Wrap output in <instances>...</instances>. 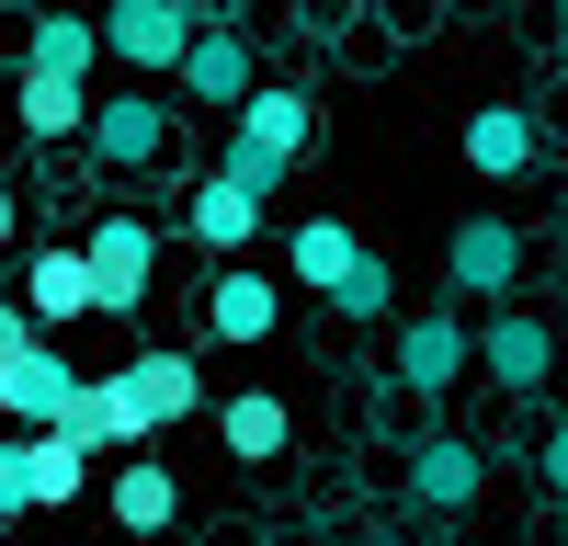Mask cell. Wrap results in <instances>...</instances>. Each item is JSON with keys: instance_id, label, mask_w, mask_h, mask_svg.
Here are the masks:
<instances>
[{"instance_id": "obj_1", "label": "cell", "mask_w": 568, "mask_h": 546, "mask_svg": "<svg viewBox=\"0 0 568 546\" xmlns=\"http://www.w3.org/2000/svg\"><path fill=\"white\" fill-rule=\"evenodd\" d=\"M103 398H114V444H125V455H136V444H160L171 422H194V410H216V398H205V364H194V353H171V342H149L136 364H114Z\"/></svg>"}, {"instance_id": "obj_2", "label": "cell", "mask_w": 568, "mask_h": 546, "mask_svg": "<svg viewBox=\"0 0 568 546\" xmlns=\"http://www.w3.org/2000/svg\"><path fill=\"white\" fill-rule=\"evenodd\" d=\"M194 34H205V0H103V58L136 80H171Z\"/></svg>"}, {"instance_id": "obj_3", "label": "cell", "mask_w": 568, "mask_h": 546, "mask_svg": "<svg viewBox=\"0 0 568 546\" xmlns=\"http://www.w3.org/2000/svg\"><path fill=\"white\" fill-rule=\"evenodd\" d=\"M80 251H91V307H103V318L149 307V285H160V228L149 216H103Z\"/></svg>"}, {"instance_id": "obj_4", "label": "cell", "mask_w": 568, "mask_h": 546, "mask_svg": "<svg viewBox=\"0 0 568 546\" xmlns=\"http://www.w3.org/2000/svg\"><path fill=\"white\" fill-rule=\"evenodd\" d=\"M91 160L103 171H160L171 160V114L149 91H91Z\"/></svg>"}, {"instance_id": "obj_5", "label": "cell", "mask_w": 568, "mask_h": 546, "mask_svg": "<svg viewBox=\"0 0 568 546\" xmlns=\"http://www.w3.org/2000/svg\"><path fill=\"white\" fill-rule=\"evenodd\" d=\"M444 285L455 296H511V285H524V228H511V216H455Z\"/></svg>"}, {"instance_id": "obj_6", "label": "cell", "mask_w": 568, "mask_h": 546, "mask_svg": "<svg viewBox=\"0 0 568 546\" xmlns=\"http://www.w3.org/2000/svg\"><path fill=\"white\" fill-rule=\"evenodd\" d=\"M171 80L194 91L205 114H240L251 91H262V58H251V34H240V23H205L194 46H182V69H171Z\"/></svg>"}, {"instance_id": "obj_7", "label": "cell", "mask_w": 568, "mask_h": 546, "mask_svg": "<svg viewBox=\"0 0 568 546\" xmlns=\"http://www.w3.org/2000/svg\"><path fill=\"white\" fill-rule=\"evenodd\" d=\"M466 364H478V331H466L455 307H420L409 331H398V387H409V398H444Z\"/></svg>"}, {"instance_id": "obj_8", "label": "cell", "mask_w": 568, "mask_h": 546, "mask_svg": "<svg viewBox=\"0 0 568 546\" xmlns=\"http://www.w3.org/2000/svg\"><path fill=\"white\" fill-rule=\"evenodd\" d=\"M478 364H489L511 398H546V376H557V331H546L535 307H511V296H500V318L478 331Z\"/></svg>"}, {"instance_id": "obj_9", "label": "cell", "mask_w": 568, "mask_h": 546, "mask_svg": "<svg viewBox=\"0 0 568 546\" xmlns=\"http://www.w3.org/2000/svg\"><path fill=\"white\" fill-rule=\"evenodd\" d=\"M69 398H80V364L58 353V331H45V342H23L12 364H0V410H12L23 433H45V422L69 410Z\"/></svg>"}, {"instance_id": "obj_10", "label": "cell", "mask_w": 568, "mask_h": 546, "mask_svg": "<svg viewBox=\"0 0 568 546\" xmlns=\"http://www.w3.org/2000/svg\"><path fill=\"white\" fill-rule=\"evenodd\" d=\"M23 307L45 318V331L103 318V307H91V251H80V240H34V251H23Z\"/></svg>"}, {"instance_id": "obj_11", "label": "cell", "mask_w": 568, "mask_h": 546, "mask_svg": "<svg viewBox=\"0 0 568 546\" xmlns=\"http://www.w3.org/2000/svg\"><path fill=\"white\" fill-rule=\"evenodd\" d=\"M478 489H489V455L466 433H420L409 444V501H420V513H466Z\"/></svg>"}, {"instance_id": "obj_12", "label": "cell", "mask_w": 568, "mask_h": 546, "mask_svg": "<svg viewBox=\"0 0 568 546\" xmlns=\"http://www.w3.org/2000/svg\"><path fill=\"white\" fill-rule=\"evenodd\" d=\"M103 513H114V524H125L136 546H149V535H171V524H182V478L160 467V455H149V444H136V455H125V467L103 478Z\"/></svg>"}, {"instance_id": "obj_13", "label": "cell", "mask_w": 568, "mask_h": 546, "mask_svg": "<svg viewBox=\"0 0 568 546\" xmlns=\"http://www.w3.org/2000/svg\"><path fill=\"white\" fill-rule=\"evenodd\" d=\"M273 318H284V285L273 273H251V262H216V285H205V331L216 342H273Z\"/></svg>"}, {"instance_id": "obj_14", "label": "cell", "mask_w": 568, "mask_h": 546, "mask_svg": "<svg viewBox=\"0 0 568 546\" xmlns=\"http://www.w3.org/2000/svg\"><path fill=\"white\" fill-rule=\"evenodd\" d=\"M227 125H240L251 149H273V160H307V149H318V91H284V80H262V91H251V103L227 114Z\"/></svg>"}, {"instance_id": "obj_15", "label": "cell", "mask_w": 568, "mask_h": 546, "mask_svg": "<svg viewBox=\"0 0 568 546\" xmlns=\"http://www.w3.org/2000/svg\"><path fill=\"white\" fill-rule=\"evenodd\" d=\"M535 149H546V136H535V114H524V103L466 114V171H478V182H524V171H535Z\"/></svg>"}, {"instance_id": "obj_16", "label": "cell", "mask_w": 568, "mask_h": 546, "mask_svg": "<svg viewBox=\"0 0 568 546\" xmlns=\"http://www.w3.org/2000/svg\"><path fill=\"white\" fill-rule=\"evenodd\" d=\"M182 228H194L216 262H240V251H251V228H262V194H240L227 171H205L194 194H182Z\"/></svg>"}, {"instance_id": "obj_17", "label": "cell", "mask_w": 568, "mask_h": 546, "mask_svg": "<svg viewBox=\"0 0 568 546\" xmlns=\"http://www.w3.org/2000/svg\"><path fill=\"white\" fill-rule=\"evenodd\" d=\"M216 444L240 455V467H273V455L296 444V410H284L273 387H240V398H216Z\"/></svg>"}, {"instance_id": "obj_18", "label": "cell", "mask_w": 568, "mask_h": 546, "mask_svg": "<svg viewBox=\"0 0 568 546\" xmlns=\"http://www.w3.org/2000/svg\"><path fill=\"white\" fill-rule=\"evenodd\" d=\"M12 114H23L34 149H58V136H91V80H45V69H23V80H12Z\"/></svg>"}, {"instance_id": "obj_19", "label": "cell", "mask_w": 568, "mask_h": 546, "mask_svg": "<svg viewBox=\"0 0 568 546\" xmlns=\"http://www.w3.org/2000/svg\"><path fill=\"white\" fill-rule=\"evenodd\" d=\"M23 69H45V80H91V69H103V12H45L34 46H23Z\"/></svg>"}, {"instance_id": "obj_20", "label": "cell", "mask_w": 568, "mask_h": 546, "mask_svg": "<svg viewBox=\"0 0 568 546\" xmlns=\"http://www.w3.org/2000/svg\"><path fill=\"white\" fill-rule=\"evenodd\" d=\"M353 262H364V240H353V228H342V216H307V228H296V240H284V273H296V285H307V296H329V285H342V273H353Z\"/></svg>"}, {"instance_id": "obj_21", "label": "cell", "mask_w": 568, "mask_h": 546, "mask_svg": "<svg viewBox=\"0 0 568 546\" xmlns=\"http://www.w3.org/2000/svg\"><path fill=\"white\" fill-rule=\"evenodd\" d=\"M91 489V444H69L58 422L34 433V513H69V501Z\"/></svg>"}, {"instance_id": "obj_22", "label": "cell", "mask_w": 568, "mask_h": 546, "mask_svg": "<svg viewBox=\"0 0 568 546\" xmlns=\"http://www.w3.org/2000/svg\"><path fill=\"white\" fill-rule=\"evenodd\" d=\"M329 318H353V331H375V318H398V273H387V262L364 251V262L342 273V285H329Z\"/></svg>"}, {"instance_id": "obj_23", "label": "cell", "mask_w": 568, "mask_h": 546, "mask_svg": "<svg viewBox=\"0 0 568 546\" xmlns=\"http://www.w3.org/2000/svg\"><path fill=\"white\" fill-rule=\"evenodd\" d=\"M58 433L91 444V455H125V444H114V398H103V376H80V398L58 410Z\"/></svg>"}, {"instance_id": "obj_24", "label": "cell", "mask_w": 568, "mask_h": 546, "mask_svg": "<svg viewBox=\"0 0 568 546\" xmlns=\"http://www.w3.org/2000/svg\"><path fill=\"white\" fill-rule=\"evenodd\" d=\"M216 171L240 182V194H284V171H296V160H273V149H251V136L227 125V160H216Z\"/></svg>"}, {"instance_id": "obj_25", "label": "cell", "mask_w": 568, "mask_h": 546, "mask_svg": "<svg viewBox=\"0 0 568 546\" xmlns=\"http://www.w3.org/2000/svg\"><path fill=\"white\" fill-rule=\"evenodd\" d=\"M12 513H34V433L0 444V524H12Z\"/></svg>"}, {"instance_id": "obj_26", "label": "cell", "mask_w": 568, "mask_h": 546, "mask_svg": "<svg viewBox=\"0 0 568 546\" xmlns=\"http://www.w3.org/2000/svg\"><path fill=\"white\" fill-rule=\"evenodd\" d=\"M535 478H546V501H568V422H546V444H535Z\"/></svg>"}, {"instance_id": "obj_27", "label": "cell", "mask_w": 568, "mask_h": 546, "mask_svg": "<svg viewBox=\"0 0 568 546\" xmlns=\"http://www.w3.org/2000/svg\"><path fill=\"white\" fill-rule=\"evenodd\" d=\"M23 342H45V318H34V307H23V296H0V364H12V353H23Z\"/></svg>"}, {"instance_id": "obj_28", "label": "cell", "mask_w": 568, "mask_h": 546, "mask_svg": "<svg viewBox=\"0 0 568 546\" xmlns=\"http://www.w3.org/2000/svg\"><path fill=\"white\" fill-rule=\"evenodd\" d=\"M23 240V205H12V182H0V251H12Z\"/></svg>"}, {"instance_id": "obj_29", "label": "cell", "mask_w": 568, "mask_h": 546, "mask_svg": "<svg viewBox=\"0 0 568 546\" xmlns=\"http://www.w3.org/2000/svg\"><path fill=\"white\" fill-rule=\"evenodd\" d=\"M240 12H251V0H227V23H240Z\"/></svg>"}, {"instance_id": "obj_30", "label": "cell", "mask_w": 568, "mask_h": 546, "mask_svg": "<svg viewBox=\"0 0 568 546\" xmlns=\"http://www.w3.org/2000/svg\"><path fill=\"white\" fill-rule=\"evenodd\" d=\"M0 546H12V535H0Z\"/></svg>"}]
</instances>
